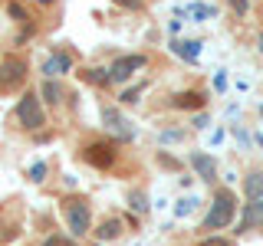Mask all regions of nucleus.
Listing matches in <instances>:
<instances>
[{
  "label": "nucleus",
  "mask_w": 263,
  "mask_h": 246,
  "mask_svg": "<svg viewBox=\"0 0 263 246\" xmlns=\"http://www.w3.org/2000/svg\"><path fill=\"white\" fill-rule=\"evenodd\" d=\"M234 213H237V200H234V194L224 187V191L214 194V203H211L208 217H204L201 230H208V233H214V230H224V227H230Z\"/></svg>",
  "instance_id": "f257e3e1"
},
{
  "label": "nucleus",
  "mask_w": 263,
  "mask_h": 246,
  "mask_svg": "<svg viewBox=\"0 0 263 246\" xmlns=\"http://www.w3.org/2000/svg\"><path fill=\"white\" fill-rule=\"evenodd\" d=\"M63 213H66V223H69L72 236L82 240V236L92 230V210H89L86 197H66V200H63Z\"/></svg>",
  "instance_id": "f03ea898"
},
{
  "label": "nucleus",
  "mask_w": 263,
  "mask_h": 246,
  "mask_svg": "<svg viewBox=\"0 0 263 246\" xmlns=\"http://www.w3.org/2000/svg\"><path fill=\"white\" fill-rule=\"evenodd\" d=\"M16 121H20V128L27 131H40L46 125V112H43V98L36 92H23V98L16 102Z\"/></svg>",
  "instance_id": "7ed1b4c3"
},
{
  "label": "nucleus",
  "mask_w": 263,
  "mask_h": 246,
  "mask_svg": "<svg viewBox=\"0 0 263 246\" xmlns=\"http://www.w3.org/2000/svg\"><path fill=\"white\" fill-rule=\"evenodd\" d=\"M79 158L86 164H92V168H99V171H105L119 158V141H112V138H96V141H89L79 151Z\"/></svg>",
  "instance_id": "20e7f679"
},
{
  "label": "nucleus",
  "mask_w": 263,
  "mask_h": 246,
  "mask_svg": "<svg viewBox=\"0 0 263 246\" xmlns=\"http://www.w3.org/2000/svg\"><path fill=\"white\" fill-rule=\"evenodd\" d=\"M23 82H27V59L16 56V53L4 56L0 59V92H13Z\"/></svg>",
  "instance_id": "39448f33"
},
{
  "label": "nucleus",
  "mask_w": 263,
  "mask_h": 246,
  "mask_svg": "<svg viewBox=\"0 0 263 246\" xmlns=\"http://www.w3.org/2000/svg\"><path fill=\"white\" fill-rule=\"evenodd\" d=\"M145 66H148V56H145V53H128V56L112 59L109 76H112V82H128L138 69H145Z\"/></svg>",
  "instance_id": "423d86ee"
},
{
  "label": "nucleus",
  "mask_w": 263,
  "mask_h": 246,
  "mask_svg": "<svg viewBox=\"0 0 263 246\" xmlns=\"http://www.w3.org/2000/svg\"><path fill=\"white\" fill-rule=\"evenodd\" d=\"M102 121H105V128L112 131L119 141H128V138H135V128L125 121V115H122L115 105H102Z\"/></svg>",
  "instance_id": "0eeeda50"
},
{
  "label": "nucleus",
  "mask_w": 263,
  "mask_h": 246,
  "mask_svg": "<svg viewBox=\"0 0 263 246\" xmlns=\"http://www.w3.org/2000/svg\"><path fill=\"white\" fill-rule=\"evenodd\" d=\"M171 109H184V112H194V109H204L208 105V95L201 89H187V92H175L171 95Z\"/></svg>",
  "instance_id": "6e6552de"
},
{
  "label": "nucleus",
  "mask_w": 263,
  "mask_h": 246,
  "mask_svg": "<svg viewBox=\"0 0 263 246\" xmlns=\"http://www.w3.org/2000/svg\"><path fill=\"white\" fill-rule=\"evenodd\" d=\"M66 72H72V56L66 53V49H56V53L43 63V76L56 79V76H66Z\"/></svg>",
  "instance_id": "1a4fd4ad"
},
{
  "label": "nucleus",
  "mask_w": 263,
  "mask_h": 246,
  "mask_svg": "<svg viewBox=\"0 0 263 246\" xmlns=\"http://www.w3.org/2000/svg\"><path fill=\"white\" fill-rule=\"evenodd\" d=\"M187 161H191L194 174L201 177V180H208V184H211V180L217 177V164H214L211 154H204V151H191V154H187Z\"/></svg>",
  "instance_id": "9d476101"
},
{
  "label": "nucleus",
  "mask_w": 263,
  "mask_h": 246,
  "mask_svg": "<svg viewBox=\"0 0 263 246\" xmlns=\"http://www.w3.org/2000/svg\"><path fill=\"white\" fill-rule=\"evenodd\" d=\"M253 227H263V200H250L243 207V220L237 223V233H247Z\"/></svg>",
  "instance_id": "9b49d317"
},
{
  "label": "nucleus",
  "mask_w": 263,
  "mask_h": 246,
  "mask_svg": "<svg viewBox=\"0 0 263 246\" xmlns=\"http://www.w3.org/2000/svg\"><path fill=\"white\" fill-rule=\"evenodd\" d=\"M40 98H43L46 105H53V109H56V105H63L66 89H63L56 79H46V82H43V89H40Z\"/></svg>",
  "instance_id": "f8f14e48"
},
{
  "label": "nucleus",
  "mask_w": 263,
  "mask_h": 246,
  "mask_svg": "<svg viewBox=\"0 0 263 246\" xmlns=\"http://www.w3.org/2000/svg\"><path fill=\"white\" fill-rule=\"evenodd\" d=\"M96 236H99V243H112V240H119L122 236V220L119 217H109V220H102L96 230Z\"/></svg>",
  "instance_id": "ddd939ff"
},
{
  "label": "nucleus",
  "mask_w": 263,
  "mask_h": 246,
  "mask_svg": "<svg viewBox=\"0 0 263 246\" xmlns=\"http://www.w3.org/2000/svg\"><path fill=\"white\" fill-rule=\"evenodd\" d=\"M171 49H175L181 59H187V63H197V56H201V43H197V39H175Z\"/></svg>",
  "instance_id": "4468645a"
},
{
  "label": "nucleus",
  "mask_w": 263,
  "mask_h": 246,
  "mask_svg": "<svg viewBox=\"0 0 263 246\" xmlns=\"http://www.w3.org/2000/svg\"><path fill=\"white\" fill-rule=\"evenodd\" d=\"M243 194L250 200H263V171H250L243 177Z\"/></svg>",
  "instance_id": "2eb2a0df"
},
{
  "label": "nucleus",
  "mask_w": 263,
  "mask_h": 246,
  "mask_svg": "<svg viewBox=\"0 0 263 246\" xmlns=\"http://www.w3.org/2000/svg\"><path fill=\"white\" fill-rule=\"evenodd\" d=\"M7 16H10L13 23H30L27 7H23V4H16V0H10V4H7Z\"/></svg>",
  "instance_id": "dca6fc26"
},
{
  "label": "nucleus",
  "mask_w": 263,
  "mask_h": 246,
  "mask_svg": "<svg viewBox=\"0 0 263 246\" xmlns=\"http://www.w3.org/2000/svg\"><path fill=\"white\" fill-rule=\"evenodd\" d=\"M128 207L135 210V213H145V210H148V197H145V191L128 194Z\"/></svg>",
  "instance_id": "f3484780"
},
{
  "label": "nucleus",
  "mask_w": 263,
  "mask_h": 246,
  "mask_svg": "<svg viewBox=\"0 0 263 246\" xmlns=\"http://www.w3.org/2000/svg\"><path fill=\"white\" fill-rule=\"evenodd\" d=\"M43 246H79L76 243V236H66V233H53V236H46Z\"/></svg>",
  "instance_id": "a211bd4d"
},
{
  "label": "nucleus",
  "mask_w": 263,
  "mask_h": 246,
  "mask_svg": "<svg viewBox=\"0 0 263 246\" xmlns=\"http://www.w3.org/2000/svg\"><path fill=\"white\" fill-rule=\"evenodd\" d=\"M142 89L145 86H135V89H125V92L119 95V105H135L138 102V95H142Z\"/></svg>",
  "instance_id": "6ab92c4d"
},
{
  "label": "nucleus",
  "mask_w": 263,
  "mask_h": 246,
  "mask_svg": "<svg viewBox=\"0 0 263 246\" xmlns=\"http://www.w3.org/2000/svg\"><path fill=\"white\" fill-rule=\"evenodd\" d=\"M46 171H49L46 164H43V161H36V164H33V168H30V180H33V184H40V180L46 177Z\"/></svg>",
  "instance_id": "aec40b11"
},
{
  "label": "nucleus",
  "mask_w": 263,
  "mask_h": 246,
  "mask_svg": "<svg viewBox=\"0 0 263 246\" xmlns=\"http://www.w3.org/2000/svg\"><path fill=\"white\" fill-rule=\"evenodd\" d=\"M191 13L197 16V20H211V16H214V7H208V4H194Z\"/></svg>",
  "instance_id": "412c9836"
},
{
  "label": "nucleus",
  "mask_w": 263,
  "mask_h": 246,
  "mask_svg": "<svg viewBox=\"0 0 263 246\" xmlns=\"http://www.w3.org/2000/svg\"><path fill=\"white\" fill-rule=\"evenodd\" d=\"M227 4H230V10H234L237 16H247V13H250V0H227Z\"/></svg>",
  "instance_id": "4be33fe9"
},
{
  "label": "nucleus",
  "mask_w": 263,
  "mask_h": 246,
  "mask_svg": "<svg viewBox=\"0 0 263 246\" xmlns=\"http://www.w3.org/2000/svg\"><path fill=\"white\" fill-rule=\"evenodd\" d=\"M194 203H197L194 197H184V200H181L178 207H175V213H178V217H184V213H191V207H194Z\"/></svg>",
  "instance_id": "5701e85b"
},
{
  "label": "nucleus",
  "mask_w": 263,
  "mask_h": 246,
  "mask_svg": "<svg viewBox=\"0 0 263 246\" xmlns=\"http://www.w3.org/2000/svg\"><path fill=\"white\" fill-rule=\"evenodd\" d=\"M112 4L125 7V10H142V7H145V0H112Z\"/></svg>",
  "instance_id": "b1692460"
},
{
  "label": "nucleus",
  "mask_w": 263,
  "mask_h": 246,
  "mask_svg": "<svg viewBox=\"0 0 263 246\" xmlns=\"http://www.w3.org/2000/svg\"><path fill=\"white\" fill-rule=\"evenodd\" d=\"M201 246H234L230 240H224V236H211V240H204Z\"/></svg>",
  "instance_id": "393cba45"
},
{
  "label": "nucleus",
  "mask_w": 263,
  "mask_h": 246,
  "mask_svg": "<svg viewBox=\"0 0 263 246\" xmlns=\"http://www.w3.org/2000/svg\"><path fill=\"white\" fill-rule=\"evenodd\" d=\"M181 135H184V131H164V135H161V141H178Z\"/></svg>",
  "instance_id": "a878e982"
},
{
  "label": "nucleus",
  "mask_w": 263,
  "mask_h": 246,
  "mask_svg": "<svg viewBox=\"0 0 263 246\" xmlns=\"http://www.w3.org/2000/svg\"><path fill=\"white\" fill-rule=\"evenodd\" d=\"M214 86H217V92H220V89L227 86V76H224V72H217V79H214Z\"/></svg>",
  "instance_id": "bb28decb"
},
{
  "label": "nucleus",
  "mask_w": 263,
  "mask_h": 246,
  "mask_svg": "<svg viewBox=\"0 0 263 246\" xmlns=\"http://www.w3.org/2000/svg\"><path fill=\"white\" fill-rule=\"evenodd\" d=\"M33 4H36V7H53L56 0H33Z\"/></svg>",
  "instance_id": "cd10ccee"
},
{
  "label": "nucleus",
  "mask_w": 263,
  "mask_h": 246,
  "mask_svg": "<svg viewBox=\"0 0 263 246\" xmlns=\"http://www.w3.org/2000/svg\"><path fill=\"white\" fill-rule=\"evenodd\" d=\"M257 49L263 53V30H260V36H257Z\"/></svg>",
  "instance_id": "c85d7f7f"
}]
</instances>
